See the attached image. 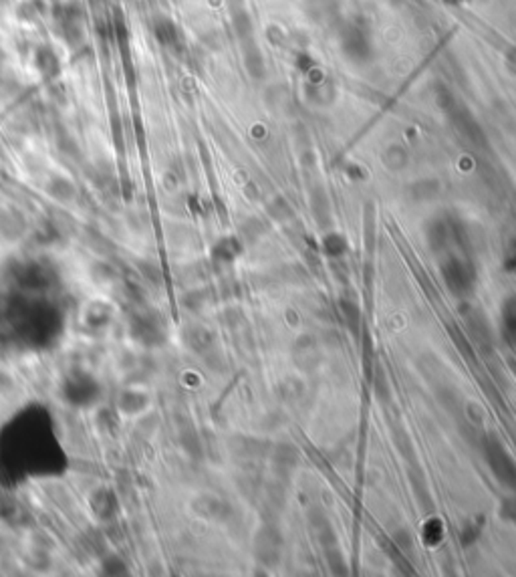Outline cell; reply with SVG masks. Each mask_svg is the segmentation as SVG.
I'll return each mask as SVG.
<instances>
[{
	"label": "cell",
	"instance_id": "1",
	"mask_svg": "<svg viewBox=\"0 0 516 577\" xmlns=\"http://www.w3.org/2000/svg\"><path fill=\"white\" fill-rule=\"evenodd\" d=\"M33 63H35V69L39 71V75L51 81V79H57L61 75V59L55 53V49L49 45H39L35 49V55H33Z\"/></svg>",
	"mask_w": 516,
	"mask_h": 577
},
{
	"label": "cell",
	"instance_id": "2",
	"mask_svg": "<svg viewBox=\"0 0 516 577\" xmlns=\"http://www.w3.org/2000/svg\"><path fill=\"white\" fill-rule=\"evenodd\" d=\"M156 36L163 46H176L180 33H178L176 24H172L170 21H160L156 26Z\"/></svg>",
	"mask_w": 516,
	"mask_h": 577
},
{
	"label": "cell",
	"instance_id": "3",
	"mask_svg": "<svg viewBox=\"0 0 516 577\" xmlns=\"http://www.w3.org/2000/svg\"><path fill=\"white\" fill-rule=\"evenodd\" d=\"M0 67H2V51H0Z\"/></svg>",
	"mask_w": 516,
	"mask_h": 577
}]
</instances>
